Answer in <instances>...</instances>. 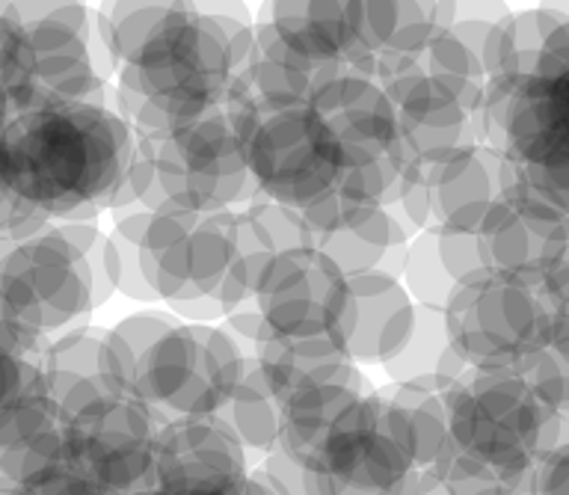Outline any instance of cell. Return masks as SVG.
I'll return each mask as SVG.
<instances>
[{
  "label": "cell",
  "instance_id": "obj_1",
  "mask_svg": "<svg viewBox=\"0 0 569 495\" xmlns=\"http://www.w3.org/2000/svg\"><path fill=\"white\" fill-rule=\"evenodd\" d=\"M137 133L113 107L33 105L0 133V176L18 202L48 220L92 222L122 185Z\"/></svg>",
  "mask_w": 569,
  "mask_h": 495
},
{
  "label": "cell",
  "instance_id": "obj_2",
  "mask_svg": "<svg viewBox=\"0 0 569 495\" xmlns=\"http://www.w3.org/2000/svg\"><path fill=\"white\" fill-rule=\"evenodd\" d=\"M256 33L247 12L169 3L146 42L119 66L116 101L142 140H158L226 107Z\"/></svg>",
  "mask_w": 569,
  "mask_h": 495
},
{
  "label": "cell",
  "instance_id": "obj_3",
  "mask_svg": "<svg viewBox=\"0 0 569 495\" xmlns=\"http://www.w3.org/2000/svg\"><path fill=\"white\" fill-rule=\"evenodd\" d=\"M448 448L430 472L453 495L531 493L542 457L569 436V418L519 368H469L448 395Z\"/></svg>",
  "mask_w": 569,
  "mask_h": 495
},
{
  "label": "cell",
  "instance_id": "obj_4",
  "mask_svg": "<svg viewBox=\"0 0 569 495\" xmlns=\"http://www.w3.org/2000/svg\"><path fill=\"white\" fill-rule=\"evenodd\" d=\"M297 461L309 495H409L421 475L407 425L382 392L353 404Z\"/></svg>",
  "mask_w": 569,
  "mask_h": 495
},
{
  "label": "cell",
  "instance_id": "obj_5",
  "mask_svg": "<svg viewBox=\"0 0 569 495\" xmlns=\"http://www.w3.org/2000/svg\"><path fill=\"white\" fill-rule=\"evenodd\" d=\"M249 176L264 199L306 211L345 172V155L311 105L252 110L226 101Z\"/></svg>",
  "mask_w": 569,
  "mask_h": 495
},
{
  "label": "cell",
  "instance_id": "obj_6",
  "mask_svg": "<svg viewBox=\"0 0 569 495\" xmlns=\"http://www.w3.org/2000/svg\"><path fill=\"white\" fill-rule=\"evenodd\" d=\"M445 324L469 368H516L551 345L546 283L510 274L480 276L453 294Z\"/></svg>",
  "mask_w": 569,
  "mask_h": 495
},
{
  "label": "cell",
  "instance_id": "obj_7",
  "mask_svg": "<svg viewBox=\"0 0 569 495\" xmlns=\"http://www.w3.org/2000/svg\"><path fill=\"white\" fill-rule=\"evenodd\" d=\"M483 146L519 167L569 164V18L549 36L519 87H487L480 110Z\"/></svg>",
  "mask_w": 569,
  "mask_h": 495
},
{
  "label": "cell",
  "instance_id": "obj_8",
  "mask_svg": "<svg viewBox=\"0 0 569 495\" xmlns=\"http://www.w3.org/2000/svg\"><path fill=\"white\" fill-rule=\"evenodd\" d=\"M92 309L87 261L57 222L21 244L0 240V318L57 338Z\"/></svg>",
  "mask_w": 569,
  "mask_h": 495
},
{
  "label": "cell",
  "instance_id": "obj_9",
  "mask_svg": "<svg viewBox=\"0 0 569 495\" xmlns=\"http://www.w3.org/2000/svg\"><path fill=\"white\" fill-rule=\"evenodd\" d=\"M247 374V359L220 324L178 320L137 372V395L167 418L217 416Z\"/></svg>",
  "mask_w": 569,
  "mask_h": 495
},
{
  "label": "cell",
  "instance_id": "obj_10",
  "mask_svg": "<svg viewBox=\"0 0 569 495\" xmlns=\"http://www.w3.org/2000/svg\"><path fill=\"white\" fill-rule=\"evenodd\" d=\"M167 418L133 392H104L60 416L71 469L110 495L149 487L154 443Z\"/></svg>",
  "mask_w": 569,
  "mask_h": 495
},
{
  "label": "cell",
  "instance_id": "obj_11",
  "mask_svg": "<svg viewBox=\"0 0 569 495\" xmlns=\"http://www.w3.org/2000/svg\"><path fill=\"white\" fill-rule=\"evenodd\" d=\"M137 140L149 151L167 202L193 214H220L261 196L226 107L158 140Z\"/></svg>",
  "mask_w": 569,
  "mask_h": 495
},
{
  "label": "cell",
  "instance_id": "obj_12",
  "mask_svg": "<svg viewBox=\"0 0 569 495\" xmlns=\"http://www.w3.org/2000/svg\"><path fill=\"white\" fill-rule=\"evenodd\" d=\"M231 217L234 211L202 214L190 235L151 267V288L184 324H222L252 303L231 240Z\"/></svg>",
  "mask_w": 569,
  "mask_h": 495
},
{
  "label": "cell",
  "instance_id": "obj_13",
  "mask_svg": "<svg viewBox=\"0 0 569 495\" xmlns=\"http://www.w3.org/2000/svg\"><path fill=\"white\" fill-rule=\"evenodd\" d=\"M0 12L24 27L33 105H104V80L92 62V12L83 3H0Z\"/></svg>",
  "mask_w": 569,
  "mask_h": 495
},
{
  "label": "cell",
  "instance_id": "obj_14",
  "mask_svg": "<svg viewBox=\"0 0 569 495\" xmlns=\"http://www.w3.org/2000/svg\"><path fill=\"white\" fill-rule=\"evenodd\" d=\"M347 297V276L318 247H302L288 249L264 267L252 306L276 336L336 338Z\"/></svg>",
  "mask_w": 569,
  "mask_h": 495
},
{
  "label": "cell",
  "instance_id": "obj_15",
  "mask_svg": "<svg viewBox=\"0 0 569 495\" xmlns=\"http://www.w3.org/2000/svg\"><path fill=\"white\" fill-rule=\"evenodd\" d=\"M247 448L220 416L163 422L149 487L176 495H220L249 478Z\"/></svg>",
  "mask_w": 569,
  "mask_h": 495
},
{
  "label": "cell",
  "instance_id": "obj_16",
  "mask_svg": "<svg viewBox=\"0 0 569 495\" xmlns=\"http://www.w3.org/2000/svg\"><path fill=\"white\" fill-rule=\"evenodd\" d=\"M311 107L336 137L345 167L409 164L400 149L395 110L380 80L359 71H338L315 92Z\"/></svg>",
  "mask_w": 569,
  "mask_h": 495
},
{
  "label": "cell",
  "instance_id": "obj_17",
  "mask_svg": "<svg viewBox=\"0 0 569 495\" xmlns=\"http://www.w3.org/2000/svg\"><path fill=\"white\" fill-rule=\"evenodd\" d=\"M382 89L395 110L400 149L409 164L436 167L460 149L483 142L478 119L425 69L412 66L382 83Z\"/></svg>",
  "mask_w": 569,
  "mask_h": 495
},
{
  "label": "cell",
  "instance_id": "obj_18",
  "mask_svg": "<svg viewBox=\"0 0 569 495\" xmlns=\"http://www.w3.org/2000/svg\"><path fill=\"white\" fill-rule=\"evenodd\" d=\"M48 341L0 318V454L30 448L60 430V407L44 380Z\"/></svg>",
  "mask_w": 569,
  "mask_h": 495
},
{
  "label": "cell",
  "instance_id": "obj_19",
  "mask_svg": "<svg viewBox=\"0 0 569 495\" xmlns=\"http://www.w3.org/2000/svg\"><path fill=\"white\" fill-rule=\"evenodd\" d=\"M489 274L542 279L569 256V220L513 185V164L505 199L478 231Z\"/></svg>",
  "mask_w": 569,
  "mask_h": 495
},
{
  "label": "cell",
  "instance_id": "obj_20",
  "mask_svg": "<svg viewBox=\"0 0 569 495\" xmlns=\"http://www.w3.org/2000/svg\"><path fill=\"white\" fill-rule=\"evenodd\" d=\"M350 297L336 338L350 363L386 365L403 350L416 327L418 306L400 279L368 274L347 279Z\"/></svg>",
  "mask_w": 569,
  "mask_h": 495
},
{
  "label": "cell",
  "instance_id": "obj_21",
  "mask_svg": "<svg viewBox=\"0 0 569 495\" xmlns=\"http://www.w3.org/2000/svg\"><path fill=\"white\" fill-rule=\"evenodd\" d=\"M267 21L282 36L284 44H291L315 66L359 75H368L371 69L362 3H270Z\"/></svg>",
  "mask_w": 569,
  "mask_h": 495
},
{
  "label": "cell",
  "instance_id": "obj_22",
  "mask_svg": "<svg viewBox=\"0 0 569 495\" xmlns=\"http://www.w3.org/2000/svg\"><path fill=\"white\" fill-rule=\"evenodd\" d=\"M433 190V222L478 235L507 194L510 160L483 142L460 149L436 167H427Z\"/></svg>",
  "mask_w": 569,
  "mask_h": 495
},
{
  "label": "cell",
  "instance_id": "obj_23",
  "mask_svg": "<svg viewBox=\"0 0 569 495\" xmlns=\"http://www.w3.org/2000/svg\"><path fill=\"white\" fill-rule=\"evenodd\" d=\"M252 33H256L252 53L231 83L229 101L234 105L252 107V110H284V107L311 105L315 92L341 71L315 66L300 57L291 44L282 42V36L276 33L270 21H264Z\"/></svg>",
  "mask_w": 569,
  "mask_h": 495
},
{
  "label": "cell",
  "instance_id": "obj_24",
  "mask_svg": "<svg viewBox=\"0 0 569 495\" xmlns=\"http://www.w3.org/2000/svg\"><path fill=\"white\" fill-rule=\"evenodd\" d=\"M457 21V3H362L365 42L371 48V75L389 83L418 66L442 30Z\"/></svg>",
  "mask_w": 569,
  "mask_h": 495
},
{
  "label": "cell",
  "instance_id": "obj_25",
  "mask_svg": "<svg viewBox=\"0 0 569 495\" xmlns=\"http://www.w3.org/2000/svg\"><path fill=\"white\" fill-rule=\"evenodd\" d=\"M44 380L60 416L104 392H133L113 354L110 329L98 327H74L51 338L44 350Z\"/></svg>",
  "mask_w": 569,
  "mask_h": 495
},
{
  "label": "cell",
  "instance_id": "obj_26",
  "mask_svg": "<svg viewBox=\"0 0 569 495\" xmlns=\"http://www.w3.org/2000/svg\"><path fill=\"white\" fill-rule=\"evenodd\" d=\"M315 247L347 279L368 274H386L391 279H400L403 265H407L409 238L407 231L400 229L398 222L380 208V211L368 214L365 220L353 222V226L320 235V238H315Z\"/></svg>",
  "mask_w": 569,
  "mask_h": 495
},
{
  "label": "cell",
  "instance_id": "obj_27",
  "mask_svg": "<svg viewBox=\"0 0 569 495\" xmlns=\"http://www.w3.org/2000/svg\"><path fill=\"white\" fill-rule=\"evenodd\" d=\"M365 395H371V389H368L365 374L353 363L345 365L327 380L311 383L284 400V427L279 445L293 457H300Z\"/></svg>",
  "mask_w": 569,
  "mask_h": 495
},
{
  "label": "cell",
  "instance_id": "obj_28",
  "mask_svg": "<svg viewBox=\"0 0 569 495\" xmlns=\"http://www.w3.org/2000/svg\"><path fill=\"white\" fill-rule=\"evenodd\" d=\"M345 365H350V359H347L345 347L338 345V338L332 336L284 338L270 333L258 350V368L264 372L267 383L273 386L282 407L291 395L311 383L327 380Z\"/></svg>",
  "mask_w": 569,
  "mask_h": 495
},
{
  "label": "cell",
  "instance_id": "obj_29",
  "mask_svg": "<svg viewBox=\"0 0 569 495\" xmlns=\"http://www.w3.org/2000/svg\"><path fill=\"white\" fill-rule=\"evenodd\" d=\"M407 167L409 164H400V167H380V164L377 167H345L336 185L329 187V194H323L318 202L300 211L302 220L315 238L365 220L368 214L380 211L389 187L398 181V176Z\"/></svg>",
  "mask_w": 569,
  "mask_h": 495
},
{
  "label": "cell",
  "instance_id": "obj_30",
  "mask_svg": "<svg viewBox=\"0 0 569 495\" xmlns=\"http://www.w3.org/2000/svg\"><path fill=\"white\" fill-rule=\"evenodd\" d=\"M457 380H412V383H391L382 395L395 404V409L403 418V425L412 439L418 469H433L436 461L442 457L451 439L448 427V395Z\"/></svg>",
  "mask_w": 569,
  "mask_h": 495
},
{
  "label": "cell",
  "instance_id": "obj_31",
  "mask_svg": "<svg viewBox=\"0 0 569 495\" xmlns=\"http://www.w3.org/2000/svg\"><path fill=\"white\" fill-rule=\"evenodd\" d=\"M382 368H386L391 383L430 380V377H436V380H460L462 374L469 372V365L457 354V347L448 336L445 311L421 309V306L416 311V327H412L409 341Z\"/></svg>",
  "mask_w": 569,
  "mask_h": 495
},
{
  "label": "cell",
  "instance_id": "obj_32",
  "mask_svg": "<svg viewBox=\"0 0 569 495\" xmlns=\"http://www.w3.org/2000/svg\"><path fill=\"white\" fill-rule=\"evenodd\" d=\"M217 416L234 430V436L247 452L270 454L282 443V404L276 398L273 386L267 383L258 363H247L243 380Z\"/></svg>",
  "mask_w": 569,
  "mask_h": 495
},
{
  "label": "cell",
  "instance_id": "obj_33",
  "mask_svg": "<svg viewBox=\"0 0 569 495\" xmlns=\"http://www.w3.org/2000/svg\"><path fill=\"white\" fill-rule=\"evenodd\" d=\"M400 283L407 288L416 306L421 309L445 311L448 303L453 300V294L460 291L448 270H445L442 258H439V247H436V226L416 235L409 240L407 265H403V276Z\"/></svg>",
  "mask_w": 569,
  "mask_h": 495
},
{
  "label": "cell",
  "instance_id": "obj_34",
  "mask_svg": "<svg viewBox=\"0 0 569 495\" xmlns=\"http://www.w3.org/2000/svg\"><path fill=\"white\" fill-rule=\"evenodd\" d=\"M33 105V53L24 27L0 12V113Z\"/></svg>",
  "mask_w": 569,
  "mask_h": 495
},
{
  "label": "cell",
  "instance_id": "obj_35",
  "mask_svg": "<svg viewBox=\"0 0 569 495\" xmlns=\"http://www.w3.org/2000/svg\"><path fill=\"white\" fill-rule=\"evenodd\" d=\"M149 222V211L124 214L122 220L116 222L113 235H110V253H113L116 267V291L140 303H158L160 297L149 285L142 274V231Z\"/></svg>",
  "mask_w": 569,
  "mask_h": 495
},
{
  "label": "cell",
  "instance_id": "obj_36",
  "mask_svg": "<svg viewBox=\"0 0 569 495\" xmlns=\"http://www.w3.org/2000/svg\"><path fill=\"white\" fill-rule=\"evenodd\" d=\"M178 318L172 311H142V315H131L122 324H116L110 329V341H113V354L119 359L124 380L137 392V372H140L142 359L151 347L158 345L160 338L167 336L169 329L176 327Z\"/></svg>",
  "mask_w": 569,
  "mask_h": 495
},
{
  "label": "cell",
  "instance_id": "obj_37",
  "mask_svg": "<svg viewBox=\"0 0 569 495\" xmlns=\"http://www.w3.org/2000/svg\"><path fill=\"white\" fill-rule=\"evenodd\" d=\"M12 119L9 113H0V133L7 128V122ZM48 226H53L44 214L27 208L12 196V190L7 187L3 176H0V240L7 244H21L27 238H36L39 231H44Z\"/></svg>",
  "mask_w": 569,
  "mask_h": 495
},
{
  "label": "cell",
  "instance_id": "obj_38",
  "mask_svg": "<svg viewBox=\"0 0 569 495\" xmlns=\"http://www.w3.org/2000/svg\"><path fill=\"white\" fill-rule=\"evenodd\" d=\"M9 495H110L89 478H83L80 472H74L69 463L51 466V469L39 472L33 478H27L24 484L9 489Z\"/></svg>",
  "mask_w": 569,
  "mask_h": 495
},
{
  "label": "cell",
  "instance_id": "obj_39",
  "mask_svg": "<svg viewBox=\"0 0 569 495\" xmlns=\"http://www.w3.org/2000/svg\"><path fill=\"white\" fill-rule=\"evenodd\" d=\"M528 495H569V436L542 457Z\"/></svg>",
  "mask_w": 569,
  "mask_h": 495
},
{
  "label": "cell",
  "instance_id": "obj_40",
  "mask_svg": "<svg viewBox=\"0 0 569 495\" xmlns=\"http://www.w3.org/2000/svg\"><path fill=\"white\" fill-rule=\"evenodd\" d=\"M124 495H176V493H163V489L158 487H142L137 489V493H124ZM220 495H243V484H240L238 489H231V493H220Z\"/></svg>",
  "mask_w": 569,
  "mask_h": 495
},
{
  "label": "cell",
  "instance_id": "obj_41",
  "mask_svg": "<svg viewBox=\"0 0 569 495\" xmlns=\"http://www.w3.org/2000/svg\"><path fill=\"white\" fill-rule=\"evenodd\" d=\"M480 495H528V493H519V489H487V493Z\"/></svg>",
  "mask_w": 569,
  "mask_h": 495
},
{
  "label": "cell",
  "instance_id": "obj_42",
  "mask_svg": "<svg viewBox=\"0 0 569 495\" xmlns=\"http://www.w3.org/2000/svg\"><path fill=\"white\" fill-rule=\"evenodd\" d=\"M0 495H9V487L3 484V481H0Z\"/></svg>",
  "mask_w": 569,
  "mask_h": 495
}]
</instances>
